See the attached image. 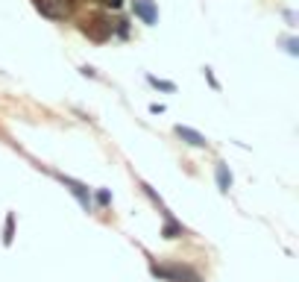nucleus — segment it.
Returning a JSON list of instances; mask_svg holds the SVG:
<instances>
[{"instance_id": "1", "label": "nucleus", "mask_w": 299, "mask_h": 282, "mask_svg": "<svg viewBox=\"0 0 299 282\" xmlns=\"http://www.w3.org/2000/svg\"><path fill=\"white\" fill-rule=\"evenodd\" d=\"M35 9H38L44 18H53V21H59V18H65V15L70 12V6H68L65 0H35Z\"/></svg>"}, {"instance_id": "2", "label": "nucleus", "mask_w": 299, "mask_h": 282, "mask_svg": "<svg viewBox=\"0 0 299 282\" xmlns=\"http://www.w3.org/2000/svg\"><path fill=\"white\" fill-rule=\"evenodd\" d=\"M132 6H135V15L144 21V24H156L159 21V9H156V3L153 0H132Z\"/></svg>"}, {"instance_id": "3", "label": "nucleus", "mask_w": 299, "mask_h": 282, "mask_svg": "<svg viewBox=\"0 0 299 282\" xmlns=\"http://www.w3.org/2000/svg\"><path fill=\"white\" fill-rule=\"evenodd\" d=\"M59 179H62V182L70 188V194H73V197L82 203V209H91V197H88V188H85L82 182H76V179H70V177H59Z\"/></svg>"}, {"instance_id": "4", "label": "nucleus", "mask_w": 299, "mask_h": 282, "mask_svg": "<svg viewBox=\"0 0 299 282\" xmlns=\"http://www.w3.org/2000/svg\"><path fill=\"white\" fill-rule=\"evenodd\" d=\"M176 135H179L185 144H191V147H206V144H208V141H206V135H200L197 129L182 127V124H176Z\"/></svg>"}, {"instance_id": "5", "label": "nucleus", "mask_w": 299, "mask_h": 282, "mask_svg": "<svg viewBox=\"0 0 299 282\" xmlns=\"http://www.w3.org/2000/svg\"><path fill=\"white\" fill-rule=\"evenodd\" d=\"M214 177H217V188H220V191H229V188H232V174H229V168H226L223 162L214 168Z\"/></svg>"}, {"instance_id": "6", "label": "nucleus", "mask_w": 299, "mask_h": 282, "mask_svg": "<svg viewBox=\"0 0 299 282\" xmlns=\"http://www.w3.org/2000/svg\"><path fill=\"white\" fill-rule=\"evenodd\" d=\"M161 235H164V238H179V235H182V227H179L173 218H164V230H161Z\"/></svg>"}, {"instance_id": "7", "label": "nucleus", "mask_w": 299, "mask_h": 282, "mask_svg": "<svg viewBox=\"0 0 299 282\" xmlns=\"http://www.w3.org/2000/svg\"><path fill=\"white\" fill-rule=\"evenodd\" d=\"M12 232H15V215H6V230H3V244H12Z\"/></svg>"}, {"instance_id": "8", "label": "nucleus", "mask_w": 299, "mask_h": 282, "mask_svg": "<svg viewBox=\"0 0 299 282\" xmlns=\"http://www.w3.org/2000/svg\"><path fill=\"white\" fill-rule=\"evenodd\" d=\"M147 79H150V85H156V88H161V91H176V85L167 82V79H159V77H147Z\"/></svg>"}, {"instance_id": "9", "label": "nucleus", "mask_w": 299, "mask_h": 282, "mask_svg": "<svg viewBox=\"0 0 299 282\" xmlns=\"http://www.w3.org/2000/svg\"><path fill=\"white\" fill-rule=\"evenodd\" d=\"M97 203H100V206H109V203H112V194H109V191H100V194H97Z\"/></svg>"}, {"instance_id": "10", "label": "nucleus", "mask_w": 299, "mask_h": 282, "mask_svg": "<svg viewBox=\"0 0 299 282\" xmlns=\"http://www.w3.org/2000/svg\"><path fill=\"white\" fill-rule=\"evenodd\" d=\"M150 112H153V115H159V112H164V106H161V103H153V106H150Z\"/></svg>"}]
</instances>
